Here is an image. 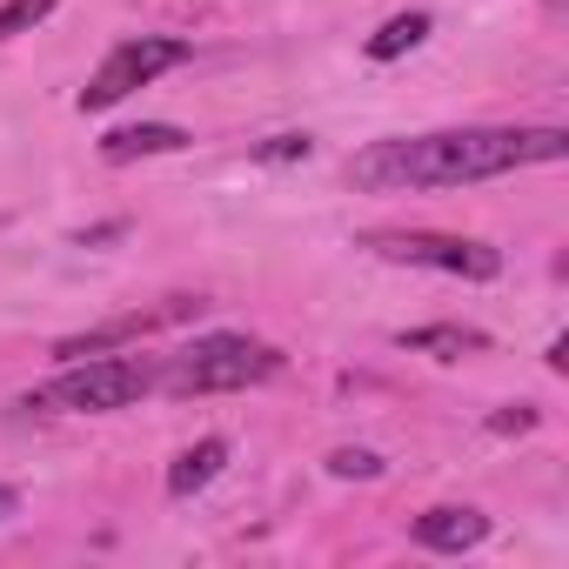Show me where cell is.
I'll list each match as a JSON object with an SVG mask.
<instances>
[{
    "mask_svg": "<svg viewBox=\"0 0 569 569\" xmlns=\"http://www.w3.org/2000/svg\"><path fill=\"white\" fill-rule=\"evenodd\" d=\"M536 422H542V416H536L529 402H509V409H496V416H489V429H496V436H529Z\"/></svg>",
    "mask_w": 569,
    "mask_h": 569,
    "instance_id": "9a60e30c",
    "label": "cell"
},
{
    "mask_svg": "<svg viewBox=\"0 0 569 569\" xmlns=\"http://www.w3.org/2000/svg\"><path fill=\"white\" fill-rule=\"evenodd\" d=\"M309 154H316L309 134H268V141L248 148V161H261V168H289V161H309Z\"/></svg>",
    "mask_w": 569,
    "mask_h": 569,
    "instance_id": "7c38bea8",
    "label": "cell"
},
{
    "mask_svg": "<svg viewBox=\"0 0 569 569\" xmlns=\"http://www.w3.org/2000/svg\"><path fill=\"white\" fill-rule=\"evenodd\" d=\"M569 154L562 128H436V134H389L349 161L362 194H416V188H469L516 168H549Z\"/></svg>",
    "mask_w": 569,
    "mask_h": 569,
    "instance_id": "6da1fadb",
    "label": "cell"
},
{
    "mask_svg": "<svg viewBox=\"0 0 569 569\" xmlns=\"http://www.w3.org/2000/svg\"><path fill=\"white\" fill-rule=\"evenodd\" d=\"M154 396V362L141 356H81L68 362L48 389L21 396V409H54V416H114Z\"/></svg>",
    "mask_w": 569,
    "mask_h": 569,
    "instance_id": "3957f363",
    "label": "cell"
},
{
    "mask_svg": "<svg viewBox=\"0 0 569 569\" xmlns=\"http://www.w3.org/2000/svg\"><path fill=\"white\" fill-rule=\"evenodd\" d=\"M429 34H436V21H429V14H389V21L362 41V54H369V61H402V54H409V48H422Z\"/></svg>",
    "mask_w": 569,
    "mask_h": 569,
    "instance_id": "8fae6325",
    "label": "cell"
},
{
    "mask_svg": "<svg viewBox=\"0 0 569 569\" xmlns=\"http://www.w3.org/2000/svg\"><path fill=\"white\" fill-rule=\"evenodd\" d=\"M8 516H21V489H8V482H0V522H8Z\"/></svg>",
    "mask_w": 569,
    "mask_h": 569,
    "instance_id": "e0dca14e",
    "label": "cell"
},
{
    "mask_svg": "<svg viewBox=\"0 0 569 569\" xmlns=\"http://www.w3.org/2000/svg\"><path fill=\"white\" fill-rule=\"evenodd\" d=\"M54 8H61V0H0V41H8V34H28V28H41Z\"/></svg>",
    "mask_w": 569,
    "mask_h": 569,
    "instance_id": "4fadbf2b",
    "label": "cell"
},
{
    "mask_svg": "<svg viewBox=\"0 0 569 569\" xmlns=\"http://www.w3.org/2000/svg\"><path fill=\"white\" fill-rule=\"evenodd\" d=\"M194 134L174 128V121H134V128H114L101 134V161L108 168H128V161H148V154H181Z\"/></svg>",
    "mask_w": 569,
    "mask_h": 569,
    "instance_id": "ba28073f",
    "label": "cell"
},
{
    "mask_svg": "<svg viewBox=\"0 0 569 569\" xmlns=\"http://www.w3.org/2000/svg\"><path fill=\"white\" fill-rule=\"evenodd\" d=\"M409 356H436V362H462V356H482L489 349V336L482 329H469V322H429V329H402L396 336Z\"/></svg>",
    "mask_w": 569,
    "mask_h": 569,
    "instance_id": "9c48e42d",
    "label": "cell"
},
{
    "mask_svg": "<svg viewBox=\"0 0 569 569\" xmlns=\"http://www.w3.org/2000/svg\"><path fill=\"white\" fill-rule=\"evenodd\" d=\"M542 362H549V369H556V376H562V369H569V342H562V336H556V342H549V356H542Z\"/></svg>",
    "mask_w": 569,
    "mask_h": 569,
    "instance_id": "2e32d148",
    "label": "cell"
},
{
    "mask_svg": "<svg viewBox=\"0 0 569 569\" xmlns=\"http://www.w3.org/2000/svg\"><path fill=\"white\" fill-rule=\"evenodd\" d=\"M356 248H369L376 261L436 268V274H456V281H496L502 274V248L469 241V234H436V228H369Z\"/></svg>",
    "mask_w": 569,
    "mask_h": 569,
    "instance_id": "277c9868",
    "label": "cell"
},
{
    "mask_svg": "<svg viewBox=\"0 0 569 569\" xmlns=\"http://www.w3.org/2000/svg\"><path fill=\"white\" fill-rule=\"evenodd\" d=\"M289 369L274 342H254V336H194L181 342L174 356H161L154 369V389L161 396H228V389H261Z\"/></svg>",
    "mask_w": 569,
    "mask_h": 569,
    "instance_id": "7a4b0ae2",
    "label": "cell"
},
{
    "mask_svg": "<svg viewBox=\"0 0 569 569\" xmlns=\"http://www.w3.org/2000/svg\"><path fill=\"white\" fill-rule=\"evenodd\" d=\"M382 469H389V462H382L376 449H336V456H329V476H342V482H349V476H362V482H376Z\"/></svg>",
    "mask_w": 569,
    "mask_h": 569,
    "instance_id": "5bb4252c",
    "label": "cell"
},
{
    "mask_svg": "<svg viewBox=\"0 0 569 569\" xmlns=\"http://www.w3.org/2000/svg\"><path fill=\"white\" fill-rule=\"evenodd\" d=\"M221 469H228V442H221V436H201L194 449H181V456L168 462V496H194V489H208Z\"/></svg>",
    "mask_w": 569,
    "mask_h": 569,
    "instance_id": "30bf717a",
    "label": "cell"
},
{
    "mask_svg": "<svg viewBox=\"0 0 569 569\" xmlns=\"http://www.w3.org/2000/svg\"><path fill=\"white\" fill-rule=\"evenodd\" d=\"M409 536H416L422 549H436V556H462V549L489 542V516L469 509V502H442V509H422V516L409 522Z\"/></svg>",
    "mask_w": 569,
    "mask_h": 569,
    "instance_id": "52a82bcc",
    "label": "cell"
},
{
    "mask_svg": "<svg viewBox=\"0 0 569 569\" xmlns=\"http://www.w3.org/2000/svg\"><path fill=\"white\" fill-rule=\"evenodd\" d=\"M201 309H208L201 296H168V302H154V309H128V316H114V322H101V329L61 336V342H54V356H61V362L108 356V349H121V342H141V336H154V329H174V322H188V316H201Z\"/></svg>",
    "mask_w": 569,
    "mask_h": 569,
    "instance_id": "8992f818",
    "label": "cell"
},
{
    "mask_svg": "<svg viewBox=\"0 0 569 569\" xmlns=\"http://www.w3.org/2000/svg\"><path fill=\"white\" fill-rule=\"evenodd\" d=\"M194 48L188 41H174V34H134V41H121L101 68H94V81L81 88V114H108V108H121L134 88H148V81H161L168 68H181Z\"/></svg>",
    "mask_w": 569,
    "mask_h": 569,
    "instance_id": "5b68a950",
    "label": "cell"
}]
</instances>
